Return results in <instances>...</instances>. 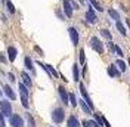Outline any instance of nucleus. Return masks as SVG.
Returning a JSON list of instances; mask_svg holds the SVG:
<instances>
[{"label": "nucleus", "instance_id": "obj_22", "mask_svg": "<svg viewBox=\"0 0 130 127\" xmlns=\"http://www.w3.org/2000/svg\"><path fill=\"white\" fill-rule=\"evenodd\" d=\"M73 74H74V80L78 81V67L77 65H73Z\"/></svg>", "mask_w": 130, "mask_h": 127}, {"label": "nucleus", "instance_id": "obj_26", "mask_svg": "<svg viewBox=\"0 0 130 127\" xmlns=\"http://www.w3.org/2000/svg\"><path fill=\"white\" fill-rule=\"evenodd\" d=\"M117 65L120 67V71H121V72L126 71V64L123 62V61H120V59H118V61H117Z\"/></svg>", "mask_w": 130, "mask_h": 127}, {"label": "nucleus", "instance_id": "obj_3", "mask_svg": "<svg viewBox=\"0 0 130 127\" xmlns=\"http://www.w3.org/2000/svg\"><path fill=\"white\" fill-rule=\"evenodd\" d=\"M65 118V112L62 108H56V109H53L52 112V120L55 121V123H62Z\"/></svg>", "mask_w": 130, "mask_h": 127}, {"label": "nucleus", "instance_id": "obj_34", "mask_svg": "<svg viewBox=\"0 0 130 127\" xmlns=\"http://www.w3.org/2000/svg\"><path fill=\"white\" fill-rule=\"evenodd\" d=\"M71 6H73V9H78V5H77V3H74V2L71 3Z\"/></svg>", "mask_w": 130, "mask_h": 127}, {"label": "nucleus", "instance_id": "obj_7", "mask_svg": "<svg viewBox=\"0 0 130 127\" xmlns=\"http://www.w3.org/2000/svg\"><path fill=\"white\" fill-rule=\"evenodd\" d=\"M68 31H70V37L73 40V44L77 46V44H78V33H77V30H75L74 27H71V28H68Z\"/></svg>", "mask_w": 130, "mask_h": 127}, {"label": "nucleus", "instance_id": "obj_23", "mask_svg": "<svg viewBox=\"0 0 130 127\" xmlns=\"http://www.w3.org/2000/svg\"><path fill=\"white\" fill-rule=\"evenodd\" d=\"M101 34L105 37V39H108V40H111L112 39V36H111V33L108 31V30H101Z\"/></svg>", "mask_w": 130, "mask_h": 127}, {"label": "nucleus", "instance_id": "obj_2", "mask_svg": "<svg viewBox=\"0 0 130 127\" xmlns=\"http://www.w3.org/2000/svg\"><path fill=\"white\" fill-rule=\"evenodd\" d=\"M90 47L93 50H96L98 53H104V44L101 43V40L96 37H92L90 39Z\"/></svg>", "mask_w": 130, "mask_h": 127}, {"label": "nucleus", "instance_id": "obj_29", "mask_svg": "<svg viewBox=\"0 0 130 127\" xmlns=\"http://www.w3.org/2000/svg\"><path fill=\"white\" fill-rule=\"evenodd\" d=\"M84 59H86V56H84V49H81L80 50V62L84 64Z\"/></svg>", "mask_w": 130, "mask_h": 127}, {"label": "nucleus", "instance_id": "obj_36", "mask_svg": "<svg viewBox=\"0 0 130 127\" xmlns=\"http://www.w3.org/2000/svg\"><path fill=\"white\" fill-rule=\"evenodd\" d=\"M0 123H3V124H5V121H3V114H2V112H0Z\"/></svg>", "mask_w": 130, "mask_h": 127}, {"label": "nucleus", "instance_id": "obj_28", "mask_svg": "<svg viewBox=\"0 0 130 127\" xmlns=\"http://www.w3.org/2000/svg\"><path fill=\"white\" fill-rule=\"evenodd\" d=\"M90 3H92V5H93V6H95V8L98 9V10H99V12H102V10H104V9L101 8V6H99V3H98L96 0H89Z\"/></svg>", "mask_w": 130, "mask_h": 127}, {"label": "nucleus", "instance_id": "obj_16", "mask_svg": "<svg viewBox=\"0 0 130 127\" xmlns=\"http://www.w3.org/2000/svg\"><path fill=\"white\" fill-rule=\"evenodd\" d=\"M5 93L9 96V99H10V101H15V99H16V95L13 93V90L9 87V86H5Z\"/></svg>", "mask_w": 130, "mask_h": 127}, {"label": "nucleus", "instance_id": "obj_32", "mask_svg": "<svg viewBox=\"0 0 130 127\" xmlns=\"http://www.w3.org/2000/svg\"><path fill=\"white\" fill-rule=\"evenodd\" d=\"M102 121H104V126H105V127H111V126H109V123H108L105 118H102Z\"/></svg>", "mask_w": 130, "mask_h": 127}, {"label": "nucleus", "instance_id": "obj_27", "mask_svg": "<svg viewBox=\"0 0 130 127\" xmlns=\"http://www.w3.org/2000/svg\"><path fill=\"white\" fill-rule=\"evenodd\" d=\"M68 98H70V101H71V105H73V106H75V105H77V101H75V96H74V93H70V95H68Z\"/></svg>", "mask_w": 130, "mask_h": 127}, {"label": "nucleus", "instance_id": "obj_33", "mask_svg": "<svg viewBox=\"0 0 130 127\" xmlns=\"http://www.w3.org/2000/svg\"><path fill=\"white\" fill-rule=\"evenodd\" d=\"M56 15L59 16V18H61V19H64V15H62V13H61V12H59V10H56Z\"/></svg>", "mask_w": 130, "mask_h": 127}, {"label": "nucleus", "instance_id": "obj_5", "mask_svg": "<svg viewBox=\"0 0 130 127\" xmlns=\"http://www.w3.org/2000/svg\"><path fill=\"white\" fill-rule=\"evenodd\" d=\"M80 93L83 95V99L86 101V103L90 106V109H93V102H92L90 96L87 95V90H86V87H84V84H83V83H80Z\"/></svg>", "mask_w": 130, "mask_h": 127}, {"label": "nucleus", "instance_id": "obj_37", "mask_svg": "<svg viewBox=\"0 0 130 127\" xmlns=\"http://www.w3.org/2000/svg\"><path fill=\"white\" fill-rule=\"evenodd\" d=\"M126 21H127V25L130 27V19H126Z\"/></svg>", "mask_w": 130, "mask_h": 127}, {"label": "nucleus", "instance_id": "obj_9", "mask_svg": "<svg viewBox=\"0 0 130 127\" xmlns=\"http://www.w3.org/2000/svg\"><path fill=\"white\" fill-rule=\"evenodd\" d=\"M86 19H87V22H90V24H95L98 21V18H96V15H95V12H93L92 8L86 12Z\"/></svg>", "mask_w": 130, "mask_h": 127}, {"label": "nucleus", "instance_id": "obj_11", "mask_svg": "<svg viewBox=\"0 0 130 127\" xmlns=\"http://www.w3.org/2000/svg\"><path fill=\"white\" fill-rule=\"evenodd\" d=\"M39 65H40V67H43V70H46V71L50 72V75H52V77H55V78H58V77H59L58 71H56V70H53V67H50V65H43V64H40V62H39Z\"/></svg>", "mask_w": 130, "mask_h": 127}, {"label": "nucleus", "instance_id": "obj_39", "mask_svg": "<svg viewBox=\"0 0 130 127\" xmlns=\"http://www.w3.org/2000/svg\"><path fill=\"white\" fill-rule=\"evenodd\" d=\"M0 95H2V92H0Z\"/></svg>", "mask_w": 130, "mask_h": 127}, {"label": "nucleus", "instance_id": "obj_21", "mask_svg": "<svg viewBox=\"0 0 130 127\" xmlns=\"http://www.w3.org/2000/svg\"><path fill=\"white\" fill-rule=\"evenodd\" d=\"M27 121H28V127H36V121L31 117V114H27Z\"/></svg>", "mask_w": 130, "mask_h": 127}, {"label": "nucleus", "instance_id": "obj_31", "mask_svg": "<svg viewBox=\"0 0 130 127\" xmlns=\"http://www.w3.org/2000/svg\"><path fill=\"white\" fill-rule=\"evenodd\" d=\"M0 62H6V58H5V56H3V53H0Z\"/></svg>", "mask_w": 130, "mask_h": 127}, {"label": "nucleus", "instance_id": "obj_14", "mask_svg": "<svg viewBox=\"0 0 130 127\" xmlns=\"http://www.w3.org/2000/svg\"><path fill=\"white\" fill-rule=\"evenodd\" d=\"M16 53H18V52H16L15 47H12V46H9V47H8V55H9V61H10V62H13V61H15Z\"/></svg>", "mask_w": 130, "mask_h": 127}, {"label": "nucleus", "instance_id": "obj_12", "mask_svg": "<svg viewBox=\"0 0 130 127\" xmlns=\"http://www.w3.org/2000/svg\"><path fill=\"white\" fill-rule=\"evenodd\" d=\"M108 74H109L111 77H118V75H120V70H118L115 65H109V67H108Z\"/></svg>", "mask_w": 130, "mask_h": 127}, {"label": "nucleus", "instance_id": "obj_6", "mask_svg": "<svg viewBox=\"0 0 130 127\" xmlns=\"http://www.w3.org/2000/svg\"><path fill=\"white\" fill-rule=\"evenodd\" d=\"M10 124L13 127H22L24 126V120L21 118L19 115L13 114V115H10Z\"/></svg>", "mask_w": 130, "mask_h": 127}, {"label": "nucleus", "instance_id": "obj_10", "mask_svg": "<svg viewBox=\"0 0 130 127\" xmlns=\"http://www.w3.org/2000/svg\"><path fill=\"white\" fill-rule=\"evenodd\" d=\"M58 92H59V96H61L62 102H64L65 105H68V93H67V90H65L62 86H59V87H58Z\"/></svg>", "mask_w": 130, "mask_h": 127}, {"label": "nucleus", "instance_id": "obj_19", "mask_svg": "<svg viewBox=\"0 0 130 127\" xmlns=\"http://www.w3.org/2000/svg\"><path fill=\"white\" fill-rule=\"evenodd\" d=\"M25 67H27V70L32 71V74H34V67H32V62H31V59H30L28 56L25 58Z\"/></svg>", "mask_w": 130, "mask_h": 127}, {"label": "nucleus", "instance_id": "obj_17", "mask_svg": "<svg viewBox=\"0 0 130 127\" xmlns=\"http://www.w3.org/2000/svg\"><path fill=\"white\" fill-rule=\"evenodd\" d=\"M78 102H80L81 109H83V111L86 112V114H90V112H92V109H90V106H89V105H87L86 102H84V101H78Z\"/></svg>", "mask_w": 130, "mask_h": 127}, {"label": "nucleus", "instance_id": "obj_1", "mask_svg": "<svg viewBox=\"0 0 130 127\" xmlns=\"http://www.w3.org/2000/svg\"><path fill=\"white\" fill-rule=\"evenodd\" d=\"M19 93H21V102L24 105V108H28V90L24 83H19Z\"/></svg>", "mask_w": 130, "mask_h": 127}, {"label": "nucleus", "instance_id": "obj_25", "mask_svg": "<svg viewBox=\"0 0 130 127\" xmlns=\"http://www.w3.org/2000/svg\"><path fill=\"white\" fill-rule=\"evenodd\" d=\"M6 6H8V10L12 13V15H13V13H15V8H13L12 2H9V0H8V2H6Z\"/></svg>", "mask_w": 130, "mask_h": 127}, {"label": "nucleus", "instance_id": "obj_8", "mask_svg": "<svg viewBox=\"0 0 130 127\" xmlns=\"http://www.w3.org/2000/svg\"><path fill=\"white\" fill-rule=\"evenodd\" d=\"M64 12L68 18L73 16V6H71V2L70 0H64Z\"/></svg>", "mask_w": 130, "mask_h": 127}, {"label": "nucleus", "instance_id": "obj_4", "mask_svg": "<svg viewBox=\"0 0 130 127\" xmlns=\"http://www.w3.org/2000/svg\"><path fill=\"white\" fill-rule=\"evenodd\" d=\"M0 111L6 117H9L12 114V105L9 103V101H0Z\"/></svg>", "mask_w": 130, "mask_h": 127}, {"label": "nucleus", "instance_id": "obj_15", "mask_svg": "<svg viewBox=\"0 0 130 127\" xmlns=\"http://www.w3.org/2000/svg\"><path fill=\"white\" fill-rule=\"evenodd\" d=\"M68 127H80V123H78V120L75 118L74 115H71V117L68 118Z\"/></svg>", "mask_w": 130, "mask_h": 127}, {"label": "nucleus", "instance_id": "obj_24", "mask_svg": "<svg viewBox=\"0 0 130 127\" xmlns=\"http://www.w3.org/2000/svg\"><path fill=\"white\" fill-rule=\"evenodd\" d=\"M83 126L84 127H99L98 126V123H95V121H84Z\"/></svg>", "mask_w": 130, "mask_h": 127}, {"label": "nucleus", "instance_id": "obj_20", "mask_svg": "<svg viewBox=\"0 0 130 127\" xmlns=\"http://www.w3.org/2000/svg\"><path fill=\"white\" fill-rule=\"evenodd\" d=\"M108 13H109V16L112 18V19H117V21H120V15L114 10V9H108Z\"/></svg>", "mask_w": 130, "mask_h": 127}, {"label": "nucleus", "instance_id": "obj_18", "mask_svg": "<svg viewBox=\"0 0 130 127\" xmlns=\"http://www.w3.org/2000/svg\"><path fill=\"white\" fill-rule=\"evenodd\" d=\"M117 30H118V31L121 33V36H126V34H127V31H126V28H124V25L121 24V22H120V21H117Z\"/></svg>", "mask_w": 130, "mask_h": 127}, {"label": "nucleus", "instance_id": "obj_30", "mask_svg": "<svg viewBox=\"0 0 130 127\" xmlns=\"http://www.w3.org/2000/svg\"><path fill=\"white\" fill-rule=\"evenodd\" d=\"M114 50H115V52H117V55H120V56H123V50L120 47H118V46H114Z\"/></svg>", "mask_w": 130, "mask_h": 127}, {"label": "nucleus", "instance_id": "obj_13", "mask_svg": "<svg viewBox=\"0 0 130 127\" xmlns=\"http://www.w3.org/2000/svg\"><path fill=\"white\" fill-rule=\"evenodd\" d=\"M21 77H22V80H24V84H25V86H27V87H31L32 81H31V78H30V75H28L25 71H22V72H21Z\"/></svg>", "mask_w": 130, "mask_h": 127}, {"label": "nucleus", "instance_id": "obj_38", "mask_svg": "<svg viewBox=\"0 0 130 127\" xmlns=\"http://www.w3.org/2000/svg\"><path fill=\"white\" fill-rule=\"evenodd\" d=\"M0 127H5V124H3V123H0Z\"/></svg>", "mask_w": 130, "mask_h": 127}, {"label": "nucleus", "instance_id": "obj_35", "mask_svg": "<svg viewBox=\"0 0 130 127\" xmlns=\"http://www.w3.org/2000/svg\"><path fill=\"white\" fill-rule=\"evenodd\" d=\"M9 80H10V81H13V80H15V78H13V74H10V72H9Z\"/></svg>", "mask_w": 130, "mask_h": 127}]
</instances>
